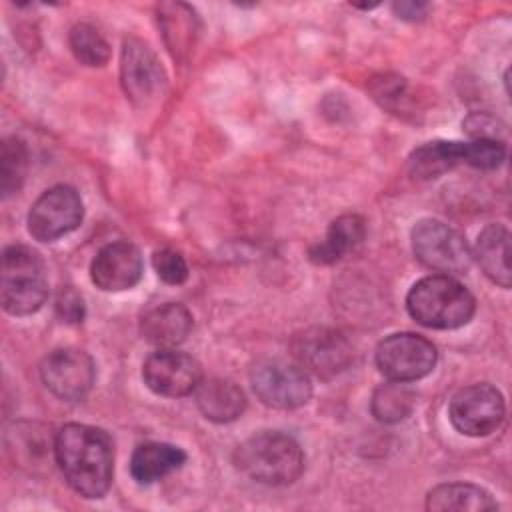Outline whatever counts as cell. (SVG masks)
<instances>
[{"instance_id":"1","label":"cell","mask_w":512,"mask_h":512,"mask_svg":"<svg viewBox=\"0 0 512 512\" xmlns=\"http://www.w3.org/2000/svg\"><path fill=\"white\" fill-rule=\"evenodd\" d=\"M54 458L68 486L84 498H102L114 476V444L106 430L64 424L54 436Z\"/></svg>"},{"instance_id":"2","label":"cell","mask_w":512,"mask_h":512,"mask_svg":"<svg viewBox=\"0 0 512 512\" xmlns=\"http://www.w3.org/2000/svg\"><path fill=\"white\" fill-rule=\"evenodd\" d=\"M234 466L264 486H288L304 472L300 444L284 432H260L234 450Z\"/></svg>"},{"instance_id":"3","label":"cell","mask_w":512,"mask_h":512,"mask_svg":"<svg viewBox=\"0 0 512 512\" xmlns=\"http://www.w3.org/2000/svg\"><path fill=\"white\" fill-rule=\"evenodd\" d=\"M406 308L408 314L426 328L454 330L472 320L476 300L456 278L448 274H432L410 288Z\"/></svg>"},{"instance_id":"4","label":"cell","mask_w":512,"mask_h":512,"mask_svg":"<svg viewBox=\"0 0 512 512\" xmlns=\"http://www.w3.org/2000/svg\"><path fill=\"white\" fill-rule=\"evenodd\" d=\"M48 298V276L42 256L24 244H12L2 252L0 300L12 316H28Z\"/></svg>"},{"instance_id":"5","label":"cell","mask_w":512,"mask_h":512,"mask_svg":"<svg viewBox=\"0 0 512 512\" xmlns=\"http://www.w3.org/2000/svg\"><path fill=\"white\" fill-rule=\"evenodd\" d=\"M410 240L414 256L430 270L452 276L470 268L472 252L466 238L442 220H418L412 228Z\"/></svg>"},{"instance_id":"6","label":"cell","mask_w":512,"mask_h":512,"mask_svg":"<svg viewBox=\"0 0 512 512\" xmlns=\"http://www.w3.org/2000/svg\"><path fill=\"white\" fill-rule=\"evenodd\" d=\"M376 366L382 376L394 382H414L428 376L436 366V346L414 332L386 336L376 348Z\"/></svg>"},{"instance_id":"7","label":"cell","mask_w":512,"mask_h":512,"mask_svg":"<svg viewBox=\"0 0 512 512\" xmlns=\"http://www.w3.org/2000/svg\"><path fill=\"white\" fill-rule=\"evenodd\" d=\"M296 364L308 374L330 380L344 372L354 356L348 338L334 328H308L292 338L290 344Z\"/></svg>"},{"instance_id":"8","label":"cell","mask_w":512,"mask_h":512,"mask_svg":"<svg viewBox=\"0 0 512 512\" xmlns=\"http://www.w3.org/2000/svg\"><path fill=\"white\" fill-rule=\"evenodd\" d=\"M506 406L498 388L488 382L458 390L448 406L452 426L466 436H488L504 422Z\"/></svg>"},{"instance_id":"9","label":"cell","mask_w":512,"mask_h":512,"mask_svg":"<svg viewBox=\"0 0 512 512\" xmlns=\"http://www.w3.org/2000/svg\"><path fill=\"white\" fill-rule=\"evenodd\" d=\"M250 384L262 404L278 410L300 408L312 396L308 374L284 360L258 362L250 372Z\"/></svg>"},{"instance_id":"10","label":"cell","mask_w":512,"mask_h":512,"mask_svg":"<svg viewBox=\"0 0 512 512\" xmlns=\"http://www.w3.org/2000/svg\"><path fill=\"white\" fill-rule=\"evenodd\" d=\"M84 218L80 194L66 184L42 192L28 212V232L34 240L52 242L76 230Z\"/></svg>"},{"instance_id":"11","label":"cell","mask_w":512,"mask_h":512,"mask_svg":"<svg viewBox=\"0 0 512 512\" xmlns=\"http://www.w3.org/2000/svg\"><path fill=\"white\" fill-rule=\"evenodd\" d=\"M40 378L54 396L76 402L90 392L96 366L92 356L80 348H58L42 360Z\"/></svg>"},{"instance_id":"12","label":"cell","mask_w":512,"mask_h":512,"mask_svg":"<svg viewBox=\"0 0 512 512\" xmlns=\"http://www.w3.org/2000/svg\"><path fill=\"white\" fill-rule=\"evenodd\" d=\"M142 378L154 394L180 398L196 392L202 382V368L190 354L160 348L146 358Z\"/></svg>"},{"instance_id":"13","label":"cell","mask_w":512,"mask_h":512,"mask_svg":"<svg viewBox=\"0 0 512 512\" xmlns=\"http://www.w3.org/2000/svg\"><path fill=\"white\" fill-rule=\"evenodd\" d=\"M120 82L136 106H148L164 90L166 76L150 46L138 38H126L120 58Z\"/></svg>"},{"instance_id":"14","label":"cell","mask_w":512,"mask_h":512,"mask_svg":"<svg viewBox=\"0 0 512 512\" xmlns=\"http://www.w3.org/2000/svg\"><path fill=\"white\" fill-rule=\"evenodd\" d=\"M140 250L130 242H112L98 250L90 264V280L104 292H122L142 278Z\"/></svg>"},{"instance_id":"15","label":"cell","mask_w":512,"mask_h":512,"mask_svg":"<svg viewBox=\"0 0 512 512\" xmlns=\"http://www.w3.org/2000/svg\"><path fill=\"white\" fill-rule=\"evenodd\" d=\"M192 330V314L180 302H164L148 308L140 318L142 338L158 348H174Z\"/></svg>"},{"instance_id":"16","label":"cell","mask_w":512,"mask_h":512,"mask_svg":"<svg viewBox=\"0 0 512 512\" xmlns=\"http://www.w3.org/2000/svg\"><path fill=\"white\" fill-rule=\"evenodd\" d=\"M474 256L482 272L498 286L510 288V232L504 224H488L476 238Z\"/></svg>"},{"instance_id":"17","label":"cell","mask_w":512,"mask_h":512,"mask_svg":"<svg viewBox=\"0 0 512 512\" xmlns=\"http://www.w3.org/2000/svg\"><path fill=\"white\" fill-rule=\"evenodd\" d=\"M196 404L204 418L226 424L242 416L246 410V396L240 386L224 378L202 380L196 388Z\"/></svg>"},{"instance_id":"18","label":"cell","mask_w":512,"mask_h":512,"mask_svg":"<svg viewBox=\"0 0 512 512\" xmlns=\"http://www.w3.org/2000/svg\"><path fill=\"white\" fill-rule=\"evenodd\" d=\"M364 234L366 222L362 216L342 214L330 224L324 240L308 250V258L320 266L334 264L342 260L350 250H354L364 240Z\"/></svg>"},{"instance_id":"19","label":"cell","mask_w":512,"mask_h":512,"mask_svg":"<svg viewBox=\"0 0 512 512\" xmlns=\"http://www.w3.org/2000/svg\"><path fill=\"white\" fill-rule=\"evenodd\" d=\"M466 164V142L434 140L418 146L408 156V172L416 180H432Z\"/></svg>"},{"instance_id":"20","label":"cell","mask_w":512,"mask_h":512,"mask_svg":"<svg viewBox=\"0 0 512 512\" xmlns=\"http://www.w3.org/2000/svg\"><path fill=\"white\" fill-rule=\"evenodd\" d=\"M186 452L166 442H144L136 446L130 458V474L138 484H152L166 474L182 468Z\"/></svg>"},{"instance_id":"21","label":"cell","mask_w":512,"mask_h":512,"mask_svg":"<svg viewBox=\"0 0 512 512\" xmlns=\"http://www.w3.org/2000/svg\"><path fill=\"white\" fill-rule=\"evenodd\" d=\"M426 508L432 512H478V510H494L498 508L496 500L480 486L466 482H450L432 488L426 496Z\"/></svg>"},{"instance_id":"22","label":"cell","mask_w":512,"mask_h":512,"mask_svg":"<svg viewBox=\"0 0 512 512\" xmlns=\"http://www.w3.org/2000/svg\"><path fill=\"white\" fill-rule=\"evenodd\" d=\"M158 20L164 40L174 58H182L196 38V14L182 2H168L158 6Z\"/></svg>"},{"instance_id":"23","label":"cell","mask_w":512,"mask_h":512,"mask_svg":"<svg viewBox=\"0 0 512 512\" xmlns=\"http://www.w3.org/2000/svg\"><path fill=\"white\" fill-rule=\"evenodd\" d=\"M416 404V394L406 382H394L388 380L386 384H380L370 402L372 416L384 424H396L410 416Z\"/></svg>"},{"instance_id":"24","label":"cell","mask_w":512,"mask_h":512,"mask_svg":"<svg viewBox=\"0 0 512 512\" xmlns=\"http://www.w3.org/2000/svg\"><path fill=\"white\" fill-rule=\"evenodd\" d=\"M68 44L74 58L84 66H104L110 60V44L92 24H74L68 34Z\"/></svg>"},{"instance_id":"25","label":"cell","mask_w":512,"mask_h":512,"mask_svg":"<svg viewBox=\"0 0 512 512\" xmlns=\"http://www.w3.org/2000/svg\"><path fill=\"white\" fill-rule=\"evenodd\" d=\"M26 170H28L26 144L16 136L6 138L0 146V190L4 198L20 190L26 178Z\"/></svg>"},{"instance_id":"26","label":"cell","mask_w":512,"mask_h":512,"mask_svg":"<svg viewBox=\"0 0 512 512\" xmlns=\"http://www.w3.org/2000/svg\"><path fill=\"white\" fill-rule=\"evenodd\" d=\"M370 92L382 108H388L394 114H400V110H404V100L408 96V86H406V80L402 76L380 74V76L372 78Z\"/></svg>"},{"instance_id":"27","label":"cell","mask_w":512,"mask_h":512,"mask_svg":"<svg viewBox=\"0 0 512 512\" xmlns=\"http://www.w3.org/2000/svg\"><path fill=\"white\" fill-rule=\"evenodd\" d=\"M506 158V144L498 140H468L466 164L480 170H496Z\"/></svg>"},{"instance_id":"28","label":"cell","mask_w":512,"mask_h":512,"mask_svg":"<svg viewBox=\"0 0 512 512\" xmlns=\"http://www.w3.org/2000/svg\"><path fill=\"white\" fill-rule=\"evenodd\" d=\"M152 266L158 278L166 284L178 286L188 278V264L184 256L172 248H162L152 254Z\"/></svg>"},{"instance_id":"29","label":"cell","mask_w":512,"mask_h":512,"mask_svg":"<svg viewBox=\"0 0 512 512\" xmlns=\"http://www.w3.org/2000/svg\"><path fill=\"white\" fill-rule=\"evenodd\" d=\"M500 122L496 118H492L490 114L484 112H474L464 120V130L470 136V140H498L504 142V138L500 136Z\"/></svg>"},{"instance_id":"30","label":"cell","mask_w":512,"mask_h":512,"mask_svg":"<svg viewBox=\"0 0 512 512\" xmlns=\"http://www.w3.org/2000/svg\"><path fill=\"white\" fill-rule=\"evenodd\" d=\"M56 312L58 316L62 318V322H68V324H78L84 320V300L82 296L74 290V288H62L58 292V298H56Z\"/></svg>"},{"instance_id":"31","label":"cell","mask_w":512,"mask_h":512,"mask_svg":"<svg viewBox=\"0 0 512 512\" xmlns=\"http://www.w3.org/2000/svg\"><path fill=\"white\" fill-rule=\"evenodd\" d=\"M392 10L402 20H420L426 14L428 4L426 2H394Z\"/></svg>"}]
</instances>
